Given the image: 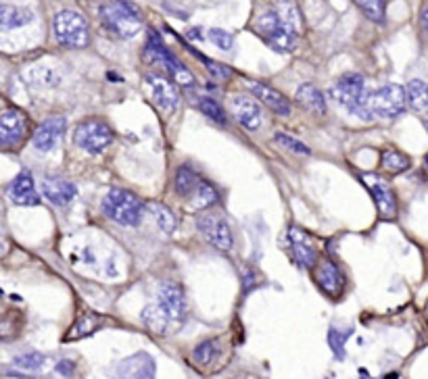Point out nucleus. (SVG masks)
<instances>
[{"instance_id": "nucleus-1", "label": "nucleus", "mask_w": 428, "mask_h": 379, "mask_svg": "<svg viewBox=\"0 0 428 379\" xmlns=\"http://www.w3.org/2000/svg\"><path fill=\"white\" fill-rule=\"evenodd\" d=\"M408 105V96H406V88L397 86V84H387L374 92H366L364 103L357 109V117L362 119H395L406 111Z\"/></svg>"}, {"instance_id": "nucleus-2", "label": "nucleus", "mask_w": 428, "mask_h": 379, "mask_svg": "<svg viewBox=\"0 0 428 379\" xmlns=\"http://www.w3.org/2000/svg\"><path fill=\"white\" fill-rule=\"evenodd\" d=\"M103 213L117 225L122 228H136L141 225L144 215V202L128 190L122 188H113L105 194L103 202H101Z\"/></svg>"}, {"instance_id": "nucleus-3", "label": "nucleus", "mask_w": 428, "mask_h": 379, "mask_svg": "<svg viewBox=\"0 0 428 379\" xmlns=\"http://www.w3.org/2000/svg\"><path fill=\"white\" fill-rule=\"evenodd\" d=\"M99 17L120 38H134L143 29L138 6L130 2H103L99 6Z\"/></svg>"}, {"instance_id": "nucleus-4", "label": "nucleus", "mask_w": 428, "mask_h": 379, "mask_svg": "<svg viewBox=\"0 0 428 379\" xmlns=\"http://www.w3.org/2000/svg\"><path fill=\"white\" fill-rule=\"evenodd\" d=\"M144 61L148 63H161L163 69L182 86H194V75L192 71L171 52L167 50V46L163 44L161 36L152 29L148 31V40H146V46H144Z\"/></svg>"}, {"instance_id": "nucleus-5", "label": "nucleus", "mask_w": 428, "mask_h": 379, "mask_svg": "<svg viewBox=\"0 0 428 379\" xmlns=\"http://www.w3.org/2000/svg\"><path fill=\"white\" fill-rule=\"evenodd\" d=\"M55 36L65 48H84L90 44L88 21L73 8H63L55 15Z\"/></svg>"}, {"instance_id": "nucleus-6", "label": "nucleus", "mask_w": 428, "mask_h": 379, "mask_svg": "<svg viewBox=\"0 0 428 379\" xmlns=\"http://www.w3.org/2000/svg\"><path fill=\"white\" fill-rule=\"evenodd\" d=\"M113 140H115L113 129L101 119H86L73 129V142L90 154L105 152L113 144Z\"/></svg>"}, {"instance_id": "nucleus-7", "label": "nucleus", "mask_w": 428, "mask_h": 379, "mask_svg": "<svg viewBox=\"0 0 428 379\" xmlns=\"http://www.w3.org/2000/svg\"><path fill=\"white\" fill-rule=\"evenodd\" d=\"M255 29L270 42L274 44L276 48L280 50H292L294 48V36H290L286 31V27L280 21V15L278 10L274 8H266L257 15L255 19Z\"/></svg>"}, {"instance_id": "nucleus-8", "label": "nucleus", "mask_w": 428, "mask_h": 379, "mask_svg": "<svg viewBox=\"0 0 428 379\" xmlns=\"http://www.w3.org/2000/svg\"><path fill=\"white\" fill-rule=\"evenodd\" d=\"M330 96H332L338 105H343L347 111L357 113L359 105H362L364 98H366L364 77H362L359 73H345V75H341V77L334 82L332 90H330Z\"/></svg>"}, {"instance_id": "nucleus-9", "label": "nucleus", "mask_w": 428, "mask_h": 379, "mask_svg": "<svg viewBox=\"0 0 428 379\" xmlns=\"http://www.w3.org/2000/svg\"><path fill=\"white\" fill-rule=\"evenodd\" d=\"M29 131V117L21 109H4L0 115V142L4 150L19 148Z\"/></svg>"}, {"instance_id": "nucleus-10", "label": "nucleus", "mask_w": 428, "mask_h": 379, "mask_svg": "<svg viewBox=\"0 0 428 379\" xmlns=\"http://www.w3.org/2000/svg\"><path fill=\"white\" fill-rule=\"evenodd\" d=\"M362 181L368 186V190L372 192V198L376 202L378 215L387 221L397 217V198L393 194V188L389 186V181L376 173H362L359 175Z\"/></svg>"}, {"instance_id": "nucleus-11", "label": "nucleus", "mask_w": 428, "mask_h": 379, "mask_svg": "<svg viewBox=\"0 0 428 379\" xmlns=\"http://www.w3.org/2000/svg\"><path fill=\"white\" fill-rule=\"evenodd\" d=\"M197 228L205 236V240L209 244H213L215 248H220V251H230L232 248L234 238H232L230 225H228L224 215H220V213H205L203 217H199Z\"/></svg>"}, {"instance_id": "nucleus-12", "label": "nucleus", "mask_w": 428, "mask_h": 379, "mask_svg": "<svg viewBox=\"0 0 428 379\" xmlns=\"http://www.w3.org/2000/svg\"><path fill=\"white\" fill-rule=\"evenodd\" d=\"M144 82L150 88V96L159 105V109L165 113H173L178 103H180V90L176 86V82L171 77H167L163 73H155V71L146 73Z\"/></svg>"}, {"instance_id": "nucleus-13", "label": "nucleus", "mask_w": 428, "mask_h": 379, "mask_svg": "<svg viewBox=\"0 0 428 379\" xmlns=\"http://www.w3.org/2000/svg\"><path fill=\"white\" fill-rule=\"evenodd\" d=\"M157 302L167 311L173 323H180L186 317V296L180 283L161 281L157 288Z\"/></svg>"}, {"instance_id": "nucleus-14", "label": "nucleus", "mask_w": 428, "mask_h": 379, "mask_svg": "<svg viewBox=\"0 0 428 379\" xmlns=\"http://www.w3.org/2000/svg\"><path fill=\"white\" fill-rule=\"evenodd\" d=\"M288 244H290V251H292V256H294V260L301 265V267H305V269H313L320 260V256H318V248H315V244H313V238L305 232V230H301V228H297V225H290L288 228Z\"/></svg>"}, {"instance_id": "nucleus-15", "label": "nucleus", "mask_w": 428, "mask_h": 379, "mask_svg": "<svg viewBox=\"0 0 428 379\" xmlns=\"http://www.w3.org/2000/svg\"><path fill=\"white\" fill-rule=\"evenodd\" d=\"M65 126H67V119L61 117V115H55V117H48L46 121H42L38 129L34 131V138H31V144L36 150L40 152H50L59 146L63 133H65Z\"/></svg>"}, {"instance_id": "nucleus-16", "label": "nucleus", "mask_w": 428, "mask_h": 379, "mask_svg": "<svg viewBox=\"0 0 428 379\" xmlns=\"http://www.w3.org/2000/svg\"><path fill=\"white\" fill-rule=\"evenodd\" d=\"M230 111H232L234 119L249 131H257L264 124L262 105L251 96H234L230 101Z\"/></svg>"}, {"instance_id": "nucleus-17", "label": "nucleus", "mask_w": 428, "mask_h": 379, "mask_svg": "<svg viewBox=\"0 0 428 379\" xmlns=\"http://www.w3.org/2000/svg\"><path fill=\"white\" fill-rule=\"evenodd\" d=\"M315 281L328 296H341L345 290V275H343L341 267L330 258H324L318 262Z\"/></svg>"}, {"instance_id": "nucleus-18", "label": "nucleus", "mask_w": 428, "mask_h": 379, "mask_svg": "<svg viewBox=\"0 0 428 379\" xmlns=\"http://www.w3.org/2000/svg\"><path fill=\"white\" fill-rule=\"evenodd\" d=\"M6 194L8 198L15 202V205H21V207H34L40 202V196L36 192V184H34V177L25 171H21L19 175H15V179L8 184L6 188Z\"/></svg>"}, {"instance_id": "nucleus-19", "label": "nucleus", "mask_w": 428, "mask_h": 379, "mask_svg": "<svg viewBox=\"0 0 428 379\" xmlns=\"http://www.w3.org/2000/svg\"><path fill=\"white\" fill-rule=\"evenodd\" d=\"M42 194L44 198L50 202V205H57V207H65L69 205L76 194H78V188L67 181V179H61V177H46L42 181Z\"/></svg>"}, {"instance_id": "nucleus-20", "label": "nucleus", "mask_w": 428, "mask_h": 379, "mask_svg": "<svg viewBox=\"0 0 428 379\" xmlns=\"http://www.w3.org/2000/svg\"><path fill=\"white\" fill-rule=\"evenodd\" d=\"M247 86L251 88L253 96H257L268 109H272L278 115H290V101L286 98L283 92H278V90L266 86V84L253 82V80H247Z\"/></svg>"}, {"instance_id": "nucleus-21", "label": "nucleus", "mask_w": 428, "mask_h": 379, "mask_svg": "<svg viewBox=\"0 0 428 379\" xmlns=\"http://www.w3.org/2000/svg\"><path fill=\"white\" fill-rule=\"evenodd\" d=\"M103 323H105V317H101V315H97V313H90V311H86L84 315H80L78 319H76V323L71 325V329L65 334V342H76V340H82V338H88V336H92L97 329H101L103 327Z\"/></svg>"}, {"instance_id": "nucleus-22", "label": "nucleus", "mask_w": 428, "mask_h": 379, "mask_svg": "<svg viewBox=\"0 0 428 379\" xmlns=\"http://www.w3.org/2000/svg\"><path fill=\"white\" fill-rule=\"evenodd\" d=\"M143 323L152 332V334H165L169 329V325H173L171 317L167 315V311L155 300L150 304H146L143 311Z\"/></svg>"}, {"instance_id": "nucleus-23", "label": "nucleus", "mask_w": 428, "mask_h": 379, "mask_svg": "<svg viewBox=\"0 0 428 379\" xmlns=\"http://www.w3.org/2000/svg\"><path fill=\"white\" fill-rule=\"evenodd\" d=\"M29 21H34V13L27 6H10V4L0 6V25L4 31L15 29V27H23Z\"/></svg>"}, {"instance_id": "nucleus-24", "label": "nucleus", "mask_w": 428, "mask_h": 379, "mask_svg": "<svg viewBox=\"0 0 428 379\" xmlns=\"http://www.w3.org/2000/svg\"><path fill=\"white\" fill-rule=\"evenodd\" d=\"M294 98H297V103H299L301 107H305V109L311 111V113H320V115L326 113L324 94H322L313 84H301V86L297 88Z\"/></svg>"}, {"instance_id": "nucleus-25", "label": "nucleus", "mask_w": 428, "mask_h": 379, "mask_svg": "<svg viewBox=\"0 0 428 379\" xmlns=\"http://www.w3.org/2000/svg\"><path fill=\"white\" fill-rule=\"evenodd\" d=\"M406 96L412 111L420 115L428 113V86L422 80H410L406 86Z\"/></svg>"}, {"instance_id": "nucleus-26", "label": "nucleus", "mask_w": 428, "mask_h": 379, "mask_svg": "<svg viewBox=\"0 0 428 379\" xmlns=\"http://www.w3.org/2000/svg\"><path fill=\"white\" fill-rule=\"evenodd\" d=\"M201 184V177L188 167V165H182L178 171H176V179H173V188L180 196H192L194 190L199 188Z\"/></svg>"}, {"instance_id": "nucleus-27", "label": "nucleus", "mask_w": 428, "mask_h": 379, "mask_svg": "<svg viewBox=\"0 0 428 379\" xmlns=\"http://www.w3.org/2000/svg\"><path fill=\"white\" fill-rule=\"evenodd\" d=\"M217 202V190L207 181V179H201L199 188L194 190L192 194V200H190V211H203V209H209Z\"/></svg>"}, {"instance_id": "nucleus-28", "label": "nucleus", "mask_w": 428, "mask_h": 379, "mask_svg": "<svg viewBox=\"0 0 428 379\" xmlns=\"http://www.w3.org/2000/svg\"><path fill=\"white\" fill-rule=\"evenodd\" d=\"M278 15H280V21H283V25H285L286 31H288L290 36L297 38L299 34H303V15H301L299 6H297L294 2L283 4V8L278 10Z\"/></svg>"}, {"instance_id": "nucleus-29", "label": "nucleus", "mask_w": 428, "mask_h": 379, "mask_svg": "<svg viewBox=\"0 0 428 379\" xmlns=\"http://www.w3.org/2000/svg\"><path fill=\"white\" fill-rule=\"evenodd\" d=\"M380 165H383V169L387 171V173H404V171H408L410 169V158L404 154V152H399V150H395V148H389V150H385L383 152V158H380Z\"/></svg>"}, {"instance_id": "nucleus-30", "label": "nucleus", "mask_w": 428, "mask_h": 379, "mask_svg": "<svg viewBox=\"0 0 428 379\" xmlns=\"http://www.w3.org/2000/svg\"><path fill=\"white\" fill-rule=\"evenodd\" d=\"M146 209L152 213V217H155V221H157V225H159V230L163 234H173V230H176V215L169 211V207H165L161 202H150Z\"/></svg>"}, {"instance_id": "nucleus-31", "label": "nucleus", "mask_w": 428, "mask_h": 379, "mask_svg": "<svg viewBox=\"0 0 428 379\" xmlns=\"http://www.w3.org/2000/svg\"><path fill=\"white\" fill-rule=\"evenodd\" d=\"M217 352H220L217 340H205V342H201V344L192 350V361H194L197 365L205 367V365H209V363L217 357Z\"/></svg>"}, {"instance_id": "nucleus-32", "label": "nucleus", "mask_w": 428, "mask_h": 379, "mask_svg": "<svg viewBox=\"0 0 428 379\" xmlns=\"http://www.w3.org/2000/svg\"><path fill=\"white\" fill-rule=\"evenodd\" d=\"M192 50V48H190ZM197 57H199V61L207 67V71H209V75L213 77V80H217V82H228L232 75H234V71L228 67V65H224V63H217V61H211L209 57H205V54H201V52H197V50H192Z\"/></svg>"}, {"instance_id": "nucleus-33", "label": "nucleus", "mask_w": 428, "mask_h": 379, "mask_svg": "<svg viewBox=\"0 0 428 379\" xmlns=\"http://www.w3.org/2000/svg\"><path fill=\"white\" fill-rule=\"evenodd\" d=\"M362 10H364V15L370 19V21H374V23H378V25H383L385 23V2L383 0H357L355 2Z\"/></svg>"}, {"instance_id": "nucleus-34", "label": "nucleus", "mask_w": 428, "mask_h": 379, "mask_svg": "<svg viewBox=\"0 0 428 379\" xmlns=\"http://www.w3.org/2000/svg\"><path fill=\"white\" fill-rule=\"evenodd\" d=\"M199 111L201 113H205L209 119H213L215 124H220V126H226L228 124V119H226V113H224V109L213 101V98H199Z\"/></svg>"}, {"instance_id": "nucleus-35", "label": "nucleus", "mask_w": 428, "mask_h": 379, "mask_svg": "<svg viewBox=\"0 0 428 379\" xmlns=\"http://www.w3.org/2000/svg\"><path fill=\"white\" fill-rule=\"evenodd\" d=\"M15 367L19 369H25V371H38L42 365H44V357L40 352H25V355H19L15 357Z\"/></svg>"}, {"instance_id": "nucleus-36", "label": "nucleus", "mask_w": 428, "mask_h": 379, "mask_svg": "<svg viewBox=\"0 0 428 379\" xmlns=\"http://www.w3.org/2000/svg\"><path fill=\"white\" fill-rule=\"evenodd\" d=\"M207 36H209V40H211L217 48H222V50H230V48L234 46L232 34L226 31V29H222V27H211V29L207 31Z\"/></svg>"}, {"instance_id": "nucleus-37", "label": "nucleus", "mask_w": 428, "mask_h": 379, "mask_svg": "<svg viewBox=\"0 0 428 379\" xmlns=\"http://www.w3.org/2000/svg\"><path fill=\"white\" fill-rule=\"evenodd\" d=\"M349 334H351V332H338V329H330V334H328L330 348H332V352H334V357H336L338 361L345 359V340L349 338Z\"/></svg>"}, {"instance_id": "nucleus-38", "label": "nucleus", "mask_w": 428, "mask_h": 379, "mask_svg": "<svg viewBox=\"0 0 428 379\" xmlns=\"http://www.w3.org/2000/svg\"><path fill=\"white\" fill-rule=\"evenodd\" d=\"M276 142H280L285 148H288V150H292L294 154H311V150H309V146H305L301 140H297V138H292V135H288V133H276Z\"/></svg>"}, {"instance_id": "nucleus-39", "label": "nucleus", "mask_w": 428, "mask_h": 379, "mask_svg": "<svg viewBox=\"0 0 428 379\" xmlns=\"http://www.w3.org/2000/svg\"><path fill=\"white\" fill-rule=\"evenodd\" d=\"M73 367H76V365H73L71 361H61V363L57 365V371H59L61 376H65V378H67V376H71V373H73Z\"/></svg>"}, {"instance_id": "nucleus-40", "label": "nucleus", "mask_w": 428, "mask_h": 379, "mask_svg": "<svg viewBox=\"0 0 428 379\" xmlns=\"http://www.w3.org/2000/svg\"><path fill=\"white\" fill-rule=\"evenodd\" d=\"M186 38H190V40H199V42H201V40H203V31H201L199 27L188 29V31H186Z\"/></svg>"}, {"instance_id": "nucleus-41", "label": "nucleus", "mask_w": 428, "mask_h": 379, "mask_svg": "<svg viewBox=\"0 0 428 379\" xmlns=\"http://www.w3.org/2000/svg\"><path fill=\"white\" fill-rule=\"evenodd\" d=\"M420 21H422V27L428 31V4L422 8V13H420Z\"/></svg>"}, {"instance_id": "nucleus-42", "label": "nucleus", "mask_w": 428, "mask_h": 379, "mask_svg": "<svg viewBox=\"0 0 428 379\" xmlns=\"http://www.w3.org/2000/svg\"><path fill=\"white\" fill-rule=\"evenodd\" d=\"M4 379H25V378H19V376H4Z\"/></svg>"}, {"instance_id": "nucleus-43", "label": "nucleus", "mask_w": 428, "mask_h": 379, "mask_svg": "<svg viewBox=\"0 0 428 379\" xmlns=\"http://www.w3.org/2000/svg\"><path fill=\"white\" fill-rule=\"evenodd\" d=\"M425 167H427V171H428V154H427V158H425Z\"/></svg>"}]
</instances>
